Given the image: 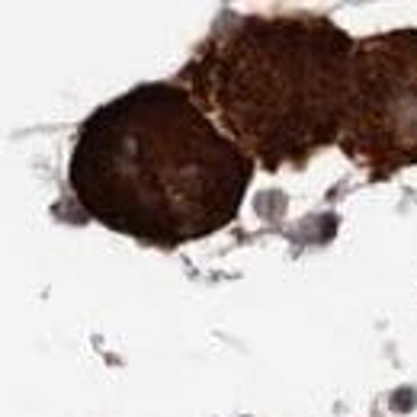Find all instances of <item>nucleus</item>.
<instances>
[{"instance_id": "obj_3", "label": "nucleus", "mask_w": 417, "mask_h": 417, "mask_svg": "<svg viewBox=\"0 0 417 417\" xmlns=\"http://www.w3.org/2000/svg\"><path fill=\"white\" fill-rule=\"evenodd\" d=\"M340 145L379 176L417 164V29L356 42Z\"/></svg>"}, {"instance_id": "obj_2", "label": "nucleus", "mask_w": 417, "mask_h": 417, "mask_svg": "<svg viewBox=\"0 0 417 417\" xmlns=\"http://www.w3.org/2000/svg\"><path fill=\"white\" fill-rule=\"evenodd\" d=\"M353 42L325 17H244L193 65V96L254 164H305L340 145Z\"/></svg>"}, {"instance_id": "obj_1", "label": "nucleus", "mask_w": 417, "mask_h": 417, "mask_svg": "<svg viewBox=\"0 0 417 417\" xmlns=\"http://www.w3.org/2000/svg\"><path fill=\"white\" fill-rule=\"evenodd\" d=\"M250 180L254 161L193 93L170 83H145L93 110L71 154L83 212L164 247L234 222Z\"/></svg>"}]
</instances>
